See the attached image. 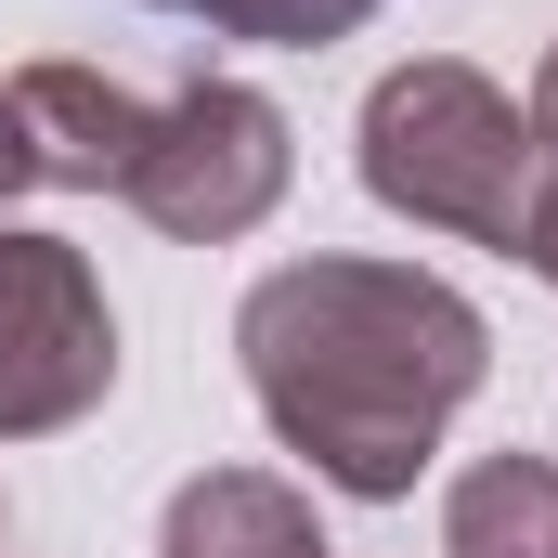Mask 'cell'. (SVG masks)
I'll use <instances>...</instances> for the list:
<instances>
[{"instance_id": "6da1fadb", "label": "cell", "mask_w": 558, "mask_h": 558, "mask_svg": "<svg viewBox=\"0 0 558 558\" xmlns=\"http://www.w3.org/2000/svg\"><path fill=\"white\" fill-rule=\"evenodd\" d=\"M234 351H247L274 441L312 454V481H338L364 507L416 494L441 428L494 377V325L416 260H286L247 286Z\"/></svg>"}, {"instance_id": "7a4b0ae2", "label": "cell", "mask_w": 558, "mask_h": 558, "mask_svg": "<svg viewBox=\"0 0 558 558\" xmlns=\"http://www.w3.org/2000/svg\"><path fill=\"white\" fill-rule=\"evenodd\" d=\"M351 143H364V195L377 208L520 260V221H533V105L520 92H494L481 65L428 52V65H390L364 92Z\"/></svg>"}, {"instance_id": "3957f363", "label": "cell", "mask_w": 558, "mask_h": 558, "mask_svg": "<svg viewBox=\"0 0 558 558\" xmlns=\"http://www.w3.org/2000/svg\"><path fill=\"white\" fill-rule=\"evenodd\" d=\"M286 169H299V131H286L274 92L195 78V92H169L156 131H143L131 208L156 221V234H182V247H234V234H260V221L286 208Z\"/></svg>"}, {"instance_id": "277c9868", "label": "cell", "mask_w": 558, "mask_h": 558, "mask_svg": "<svg viewBox=\"0 0 558 558\" xmlns=\"http://www.w3.org/2000/svg\"><path fill=\"white\" fill-rule=\"evenodd\" d=\"M118 390V312L65 234L0 221V441H52Z\"/></svg>"}, {"instance_id": "5b68a950", "label": "cell", "mask_w": 558, "mask_h": 558, "mask_svg": "<svg viewBox=\"0 0 558 558\" xmlns=\"http://www.w3.org/2000/svg\"><path fill=\"white\" fill-rule=\"evenodd\" d=\"M13 118H26L39 182H65V195H131L143 131H156V105H131L105 65H26L13 78Z\"/></svg>"}, {"instance_id": "8992f818", "label": "cell", "mask_w": 558, "mask_h": 558, "mask_svg": "<svg viewBox=\"0 0 558 558\" xmlns=\"http://www.w3.org/2000/svg\"><path fill=\"white\" fill-rule=\"evenodd\" d=\"M156 558H338L312 494L274 481V468H195L156 520Z\"/></svg>"}, {"instance_id": "52a82bcc", "label": "cell", "mask_w": 558, "mask_h": 558, "mask_svg": "<svg viewBox=\"0 0 558 558\" xmlns=\"http://www.w3.org/2000/svg\"><path fill=\"white\" fill-rule=\"evenodd\" d=\"M441 558H558V468L546 454H481L441 494Z\"/></svg>"}, {"instance_id": "ba28073f", "label": "cell", "mask_w": 558, "mask_h": 558, "mask_svg": "<svg viewBox=\"0 0 558 558\" xmlns=\"http://www.w3.org/2000/svg\"><path fill=\"white\" fill-rule=\"evenodd\" d=\"M156 13H195L208 39H260V52H325V39H351L377 0H156Z\"/></svg>"}, {"instance_id": "9c48e42d", "label": "cell", "mask_w": 558, "mask_h": 558, "mask_svg": "<svg viewBox=\"0 0 558 558\" xmlns=\"http://www.w3.org/2000/svg\"><path fill=\"white\" fill-rule=\"evenodd\" d=\"M520 260L558 286V52L533 65V221H520Z\"/></svg>"}, {"instance_id": "30bf717a", "label": "cell", "mask_w": 558, "mask_h": 558, "mask_svg": "<svg viewBox=\"0 0 558 558\" xmlns=\"http://www.w3.org/2000/svg\"><path fill=\"white\" fill-rule=\"evenodd\" d=\"M39 182V156H26V118H13V78H0V208Z\"/></svg>"}, {"instance_id": "8fae6325", "label": "cell", "mask_w": 558, "mask_h": 558, "mask_svg": "<svg viewBox=\"0 0 558 558\" xmlns=\"http://www.w3.org/2000/svg\"><path fill=\"white\" fill-rule=\"evenodd\" d=\"M0 533H13V494H0Z\"/></svg>"}]
</instances>
